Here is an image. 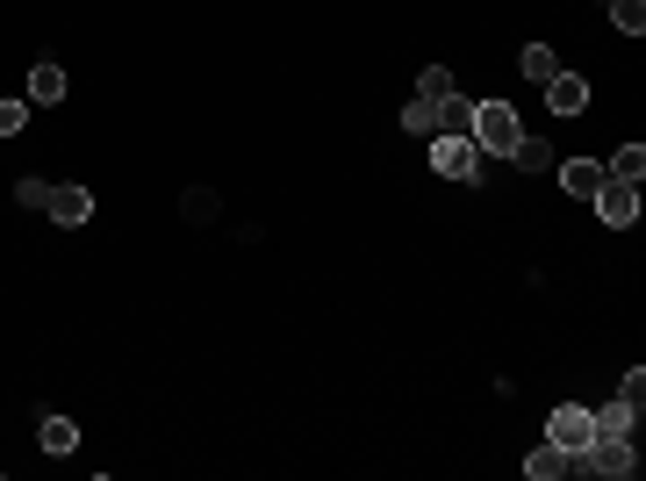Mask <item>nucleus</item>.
<instances>
[{"label":"nucleus","mask_w":646,"mask_h":481,"mask_svg":"<svg viewBox=\"0 0 646 481\" xmlns=\"http://www.w3.org/2000/svg\"><path fill=\"white\" fill-rule=\"evenodd\" d=\"M65 94H72L65 65H58V58H36V65H29V108H58Z\"/></svg>","instance_id":"39448f33"},{"label":"nucleus","mask_w":646,"mask_h":481,"mask_svg":"<svg viewBox=\"0 0 646 481\" xmlns=\"http://www.w3.org/2000/svg\"><path fill=\"white\" fill-rule=\"evenodd\" d=\"M546 438H553V446H561V453H582V446H589V438H596V417L582 410V402H561V410L546 417Z\"/></svg>","instance_id":"20e7f679"},{"label":"nucleus","mask_w":646,"mask_h":481,"mask_svg":"<svg viewBox=\"0 0 646 481\" xmlns=\"http://www.w3.org/2000/svg\"><path fill=\"white\" fill-rule=\"evenodd\" d=\"M517 72H525L531 86H546L553 72H561V51H553V44H525V51H517Z\"/></svg>","instance_id":"f8f14e48"},{"label":"nucleus","mask_w":646,"mask_h":481,"mask_svg":"<svg viewBox=\"0 0 646 481\" xmlns=\"http://www.w3.org/2000/svg\"><path fill=\"white\" fill-rule=\"evenodd\" d=\"M525 474H531V481H561V474H575V453H561L553 438H546V446L525 453Z\"/></svg>","instance_id":"1a4fd4ad"},{"label":"nucleus","mask_w":646,"mask_h":481,"mask_svg":"<svg viewBox=\"0 0 646 481\" xmlns=\"http://www.w3.org/2000/svg\"><path fill=\"white\" fill-rule=\"evenodd\" d=\"M618 396H625V402H639V410H646V366H632V374L618 381Z\"/></svg>","instance_id":"6ab92c4d"},{"label":"nucleus","mask_w":646,"mask_h":481,"mask_svg":"<svg viewBox=\"0 0 646 481\" xmlns=\"http://www.w3.org/2000/svg\"><path fill=\"white\" fill-rule=\"evenodd\" d=\"M431 172L459 180V188H475L481 180V144L475 137H431Z\"/></svg>","instance_id":"f03ea898"},{"label":"nucleus","mask_w":646,"mask_h":481,"mask_svg":"<svg viewBox=\"0 0 646 481\" xmlns=\"http://www.w3.org/2000/svg\"><path fill=\"white\" fill-rule=\"evenodd\" d=\"M611 22H618L625 36H639V29H646V0H611Z\"/></svg>","instance_id":"dca6fc26"},{"label":"nucleus","mask_w":646,"mask_h":481,"mask_svg":"<svg viewBox=\"0 0 646 481\" xmlns=\"http://www.w3.org/2000/svg\"><path fill=\"white\" fill-rule=\"evenodd\" d=\"M36 446L51 453V460L58 453H80V424H72V417H44V424H36Z\"/></svg>","instance_id":"9d476101"},{"label":"nucleus","mask_w":646,"mask_h":481,"mask_svg":"<svg viewBox=\"0 0 646 481\" xmlns=\"http://www.w3.org/2000/svg\"><path fill=\"white\" fill-rule=\"evenodd\" d=\"M453 94H459V80H453L445 65H424V72H417V101L439 108V101H453Z\"/></svg>","instance_id":"ddd939ff"},{"label":"nucleus","mask_w":646,"mask_h":481,"mask_svg":"<svg viewBox=\"0 0 646 481\" xmlns=\"http://www.w3.org/2000/svg\"><path fill=\"white\" fill-rule=\"evenodd\" d=\"M589 202H596V224L603 230H632L639 224V188H632V180H603Z\"/></svg>","instance_id":"7ed1b4c3"},{"label":"nucleus","mask_w":646,"mask_h":481,"mask_svg":"<svg viewBox=\"0 0 646 481\" xmlns=\"http://www.w3.org/2000/svg\"><path fill=\"white\" fill-rule=\"evenodd\" d=\"M15 202H22V208H44V202H51V180H22Z\"/></svg>","instance_id":"a211bd4d"},{"label":"nucleus","mask_w":646,"mask_h":481,"mask_svg":"<svg viewBox=\"0 0 646 481\" xmlns=\"http://www.w3.org/2000/svg\"><path fill=\"white\" fill-rule=\"evenodd\" d=\"M546 108H553V116H582V108H589V80H582V72H553V80H546Z\"/></svg>","instance_id":"6e6552de"},{"label":"nucleus","mask_w":646,"mask_h":481,"mask_svg":"<svg viewBox=\"0 0 646 481\" xmlns=\"http://www.w3.org/2000/svg\"><path fill=\"white\" fill-rule=\"evenodd\" d=\"M467 137L481 144V158H517V144H525V122H517L511 101H475V116H467Z\"/></svg>","instance_id":"f257e3e1"},{"label":"nucleus","mask_w":646,"mask_h":481,"mask_svg":"<svg viewBox=\"0 0 646 481\" xmlns=\"http://www.w3.org/2000/svg\"><path fill=\"white\" fill-rule=\"evenodd\" d=\"M44 216H51V224H65V230H80V224H94V194L86 188H51V202H44Z\"/></svg>","instance_id":"423d86ee"},{"label":"nucleus","mask_w":646,"mask_h":481,"mask_svg":"<svg viewBox=\"0 0 646 481\" xmlns=\"http://www.w3.org/2000/svg\"><path fill=\"white\" fill-rule=\"evenodd\" d=\"M15 130H29V101H0V137H15Z\"/></svg>","instance_id":"f3484780"},{"label":"nucleus","mask_w":646,"mask_h":481,"mask_svg":"<svg viewBox=\"0 0 646 481\" xmlns=\"http://www.w3.org/2000/svg\"><path fill=\"white\" fill-rule=\"evenodd\" d=\"M603 180H632V188H639L646 180V144H618V152L603 158Z\"/></svg>","instance_id":"9b49d317"},{"label":"nucleus","mask_w":646,"mask_h":481,"mask_svg":"<svg viewBox=\"0 0 646 481\" xmlns=\"http://www.w3.org/2000/svg\"><path fill=\"white\" fill-rule=\"evenodd\" d=\"M403 130H409V137H439V108H431V101H409L403 108Z\"/></svg>","instance_id":"2eb2a0df"},{"label":"nucleus","mask_w":646,"mask_h":481,"mask_svg":"<svg viewBox=\"0 0 646 481\" xmlns=\"http://www.w3.org/2000/svg\"><path fill=\"white\" fill-rule=\"evenodd\" d=\"M589 417H596V431H618V438H632V424H639V402L618 396V402H603V410H589Z\"/></svg>","instance_id":"4468645a"},{"label":"nucleus","mask_w":646,"mask_h":481,"mask_svg":"<svg viewBox=\"0 0 646 481\" xmlns=\"http://www.w3.org/2000/svg\"><path fill=\"white\" fill-rule=\"evenodd\" d=\"M553 180H561V194L589 202V194L603 188V158H561V166H553Z\"/></svg>","instance_id":"0eeeda50"}]
</instances>
